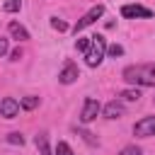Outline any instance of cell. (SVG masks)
Returning a JSON list of instances; mask_svg holds the SVG:
<instances>
[{
  "label": "cell",
  "mask_w": 155,
  "mask_h": 155,
  "mask_svg": "<svg viewBox=\"0 0 155 155\" xmlns=\"http://www.w3.org/2000/svg\"><path fill=\"white\" fill-rule=\"evenodd\" d=\"M7 31H10V36H15L17 41H27V39H29V31H27L19 22H10V24H7Z\"/></svg>",
  "instance_id": "cell-10"
},
{
  "label": "cell",
  "mask_w": 155,
  "mask_h": 155,
  "mask_svg": "<svg viewBox=\"0 0 155 155\" xmlns=\"http://www.w3.org/2000/svg\"><path fill=\"white\" fill-rule=\"evenodd\" d=\"M107 51H109V56H124V46H119V44H111V46H107Z\"/></svg>",
  "instance_id": "cell-19"
},
{
  "label": "cell",
  "mask_w": 155,
  "mask_h": 155,
  "mask_svg": "<svg viewBox=\"0 0 155 155\" xmlns=\"http://www.w3.org/2000/svg\"><path fill=\"white\" fill-rule=\"evenodd\" d=\"M53 155H75L73 153V148L65 143V140H58V145H56V153Z\"/></svg>",
  "instance_id": "cell-15"
},
{
  "label": "cell",
  "mask_w": 155,
  "mask_h": 155,
  "mask_svg": "<svg viewBox=\"0 0 155 155\" xmlns=\"http://www.w3.org/2000/svg\"><path fill=\"white\" fill-rule=\"evenodd\" d=\"M10 58H12V61H19V58H22V51H19V48H15V51L10 53Z\"/></svg>",
  "instance_id": "cell-23"
},
{
  "label": "cell",
  "mask_w": 155,
  "mask_h": 155,
  "mask_svg": "<svg viewBox=\"0 0 155 155\" xmlns=\"http://www.w3.org/2000/svg\"><path fill=\"white\" fill-rule=\"evenodd\" d=\"M121 97H124L126 102H138V99H140V90H138V87H128V90L121 92Z\"/></svg>",
  "instance_id": "cell-13"
},
{
  "label": "cell",
  "mask_w": 155,
  "mask_h": 155,
  "mask_svg": "<svg viewBox=\"0 0 155 155\" xmlns=\"http://www.w3.org/2000/svg\"><path fill=\"white\" fill-rule=\"evenodd\" d=\"M7 53V39H0V58Z\"/></svg>",
  "instance_id": "cell-22"
},
{
  "label": "cell",
  "mask_w": 155,
  "mask_h": 155,
  "mask_svg": "<svg viewBox=\"0 0 155 155\" xmlns=\"http://www.w3.org/2000/svg\"><path fill=\"white\" fill-rule=\"evenodd\" d=\"M78 78H80L78 65H75L73 61H65V65H63V68H61V73H58V80H61L63 85H73Z\"/></svg>",
  "instance_id": "cell-7"
},
{
  "label": "cell",
  "mask_w": 155,
  "mask_h": 155,
  "mask_svg": "<svg viewBox=\"0 0 155 155\" xmlns=\"http://www.w3.org/2000/svg\"><path fill=\"white\" fill-rule=\"evenodd\" d=\"M78 136H82V138H85V140H87L90 145H97V138H94L92 133H87V131H82V128H78Z\"/></svg>",
  "instance_id": "cell-20"
},
{
  "label": "cell",
  "mask_w": 155,
  "mask_h": 155,
  "mask_svg": "<svg viewBox=\"0 0 155 155\" xmlns=\"http://www.w3.org/2000/svg\"><path fill=\"white\" fill-rule=\"evenodd\" d=\"M19 114V102L15 99V97H5L2 102H0V116H5V119H15Z\"/></svg>",
  "instance_id": "cell-8"
},
{
  "label": "cell",
  "mask_w": 155,
  "mask_h": 155,
  "mask_svg": "<svg viewBox=\"0 0 155 155\" xmlns=\"http://www.w3.org/2000/svg\"><path fill=\"white\" fill-rule=\"evenodd\" d=\"M104 53H107V39H104L102 34L90 36V48L85 51V63H87L90 68H97V65L102 63Z\"/></svg>",
  "instance_id": "cell-2"
},
{
  "label": "cell",
  "mask_w": 155,
  "mask_h": 155,
  "mask_svg": "<svg viewBox=\"0 0 155 155\" xmlns=\"http://www.w3.org/2000/svg\"><path fill=\"white\" fill-rule=\"evenodd\" d=\"M19 7H22V0H5L2 2L5 12H19Z\"/></svg>",
  "instance_id": "cell-14"
},
{
  "label": "cell",
  "mask_w": 155,
  "mask_h": 155,
  "mask_svg": "<svg viewBox=\"0 0 155 155\" xmlns=\"http://www.w3.org/2000/svg\"><path fill=\"white\" fill-rule=\"evenodd\" d=\"M34 143H36V148H39V155H51V148H48V138H46V133H39V136L34 138Z\"/></svg>",
  "instance_id": "cell-11"
},
{
  "label": "cell",
  "mask_w": 155,
  "mask_h": 155,
  "mask_svg": "<svg viewBox=\"0 0 155 155\" xmlns=\"http://www.w3.org/2000/svg\"><path fill=\"white\" fill-rule=\"evenodd\" d=\"M133 133H136L138 138H150V136H155V116H143L140 121H136Z\"/></svg>",
  "instance_id": "cell-5"
},
{
  "label": "cell",
  "mask_w": 155,
  "mask_h": 155,
  "mask_svg": "<svg viewBox=\"0 0 155 155\" xmlns=\"http://www.w3.org/2000/svg\"><path fill=\"white\" fill-rule=\"evenodd\" d=\"M102 15H104V5H102V2H99V5H94V7H90V10H87V12H85V15H82V17L78 19V22H75L73 31L78 34V31L87 29V27H90V24H94V22H97V19H99Z\"/></svg>",
  "instance_id": "cell-3"
},
{
  "label": "cell",
  "mask_w": 155,
  "mask_h": 155,
  "mask_svg": "<svg viewBox=\"0 0 155 155\" xmlns=\"http://www.w3.org/2000/svg\"><path fill=\"white\" fill-rule=\"evenodd\" d=\"M75 48L85 53V51L90 48V36H78V41H75Z\"/></svg>",
  "instance_id": "cell-16"
},
{
  "label": "cell",
  "mask_w": 155,
  "mask_h": 155,
  "mask_svg": "<svg viewBox=\"0 0 155 155\" xmlns=\"http://www.w3.org/2000/svg\"><path fill=\"white\" fill-rule=\"evenodd\" d=\"M19 107H22V109H27V111H31V109H36V107H39V97H34V94L22 97V99H19Z\"/></svg>",
  "instance_id": "cell-12"
},
{
  "label": "cell",
  "mask_w": 155,
  "mask_h": 155,
  "mask_svg": "<svg viewBox=\"0 0 155 155\" xmlns=\"http://www.w3.org/2000/svg\"><path fill=\"white\" fill-rule=\"evenodd\" d=\"M121 155H140V148H138V145H126V148L121 150Z\"/></svg>",
  "instance_id": "cell-21"
},
{
  "label": "cell",
  "mask_w": 155,
  "mask_h": 155,
  "mask_svg": "<svg viewBox=\"0 0 155 155\" xmlns=\"http://www.w3.org/2000/svg\"><path fill=\"white\" fill-rule=\"evenodd\" d=\"M121 17H126V19H136V17L148 19V17H153V10H148L143 5H124L121 7Z\"/></svg>",
  "instance_id": "cell-6"
},
{
  "label": "cell",
  "mask_w": 155,
  "mask_h": 155,
  "mask_svg": "<svg viewBox=\"0 0 155 155\" xmlns=\"http://www.w3.org/2000/svg\"><path fill=\"white\" fill-rule=\"evenodd\" d=\"M99 111H102L99 99L87 97V99H85V104H82V111H80V121H82V124H90V121H94V119H97V114H99Z\"/></svg>",
  "instance_id": "cell-4"
},
{
  "label": "cell",
  "mask_w": 155,
  "mask_h": 155,
  "mask_svg": "<svg viewBox=\"0 0 155 155\" xmlns=\"http://www.w3.org/2000/svg\"><path fill=\"white\" fill-rule=\"evenodd\" d=\"M51 27L58 29V31H65V29H68V24H65L63 19H58V17H51Z\"/></svg>",
  "instance_id": "cell-18"
},
{
  "label": "cell",
  "mask_w": 155,
  "mask_h": 155,
  "mask_svg": "<svg viewBox=\"0 0 155 155\" xmlns=\"http://www.w3.org/2000/svg\"><path fill=\"white\" fill-rule=\"evenodd\" d=\"M124 80L136 87H155V63H136L124 68Z\"/></svg>",
  "instance_id": "cell-1"
},
{
  "label": "cell",
  "mask_w": 155,
  "mask_h": 155,
  "mask_svg": "<svg viewBox=\"0 0 155 155\" xmlns=\"http://www.w3.org/2000/svg\"><path fill=\"white\" fill-rule=\"evenodd\" d=\"M102 111H104V119H121L126 109H124V104H121V102L111 99V102H109V104H107Z\"/></svg>",
  "instance_id": "cell-9"
},
{
  "label": "cell",
  "mask_w": 155,
  "mask_h": 155,
  "mask_svg": "<svg viewBox=\"0 0 155 155\" xmlns=\"http://www.w3.org/2000/svg\"><path fill=\"white\" fill-rule=\"evenodd\" d=\"M7 143H12V145H22V143H24V136L15 131V133H10V136H7Z\"/></svg>",
  "instance_id": "cell-17"
}]
</instances>
